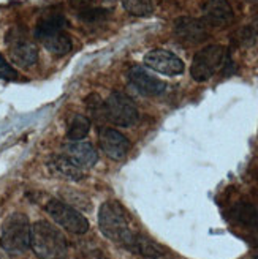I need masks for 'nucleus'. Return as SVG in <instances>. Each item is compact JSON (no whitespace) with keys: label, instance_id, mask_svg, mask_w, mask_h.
<instances>
[{"label":"nucleus","instance_id":"nucleus-19","mask_svg":"<svg viewBox=\"0 0 258 259\" xmlns=\"http://www.w3.org/2000/svg\"><path fill=\"white\" fill-rule=\"evenodd\" d=\"M86 108L89 111V117L94 120L95 125H101L106 122V111H105V101H103L97 94H90L86 98ZM89 119V120H90Z\"/></svg>","mask_w":258,"mask_h":259},{"label":"nucleus","instance_id":"nucleus-14","mask_svg":"<svg viewBox=\"0 0 258 259\" xmlns=\"http://www.w3.org/2000/svg\"><path fill=\"white\" fill-rule=\"evenodd\" d=\"M48 169L59 179L70 180V182H78L84 177L83 167L75 164L67 155H53L48 160Z\"/></svg>","mask_w":258,"mask_h":259},{"label":"nucleus","instance_id":"nucleus-10","mask_svg":"<svg viewBox=\"0 0 258 259\" xmlns=\"http://www.w3.org/2000/svg\"><path fill=\"white\" fill-rule=\"evenodd\" d=\"M146 67L166 74V76H176L184 71V62L180 60L176 54L166 49H152L144 56Z\"/></svg>","mask_w":258,"mask_h":259},{"label":"nucleus","instance_id":"nucleus-11","mask_svg":"<svg viewBox=\"0 0 258 259\" xmlns=\"http://www.w3.org/2000/svg\"><path fill=\"white\" fill-rule=\"evenodd\" d=\"M128 81L138 90L139 94L148 95V97H157L162 95L166 89V84L160 81L159 77L151 74L143 67H132L128 70Z\"/></svg>","mask_w":258,"mask_h":259},{"label":"nucleus","instance_id":"nucleus-6","mask_svg":"<svg viewBox=\"0 0 258 259\" xmlns=\"http://www.w3.org/2000/svg\"><path fill=\"white\" fill-rule=\"evenodd\" d=\"M7 49L11 62L22 68H29L38 60L36 45L24 29L15 27L7 33Z\"/></svg>","mask_w":258,"mask_h":259},{"label":"nucleus","instance_id":"nucleus-15","mask_svg":"<svg viewBox=\"0 0 258 259\" xmlns=\"http://www.w3.org/2000/svg\"><path fill=\"white\" fill-rule=\"evenodd\" d=\"M65 155L75 164L83 167V169L92 167L98 160V155L94 146L90 142H83V141H71L70 144H67Z\"/></svg>","mask_w":258,"mask_h":259},{"label":"nucleus","instance_id":"nucleus-1","mask_svg":"<svg viewBox=\"0 0 258 259\" xmlns=\"http://www.w3.org/2000/svg\"><path fill=\"white\" fill-rule=\"evenodd\" d=\"M98 228L108 240L128 250L136 232L130 228L124 207L116 201L103 202L98 210Z\"/></svg>","mask_w":258,"mask_h":259},{"label":"nucleus","instance_id":"nucleus-12","mask_svg":"<svg viewBox=\"0 0 258 259\" xmlns=\"http://www.w3.org/2000/svg\"><path fill=\"white\" fill-rule=\"evenodd\" d=\"M174 35L182 43L189 45H198L209 36L206 24L190 16H182L174 22Z\"/></svg>","mask_w":258,"mask_h":259},{"label":"nucleus","instance_id":"nucleus-3","mask_svg":"<svg viewBox=\"0 0 258 259\" xmlns=\"http://www.w3.org/2000/svg\"><path fill=\"white\" fill-rule=\"evenodd\" d=\"M30 248L40 259H65L68 242L54 225L40 220L32 225Z\"/></svg>","mask_w":258,"mask_h":259},{"label":"nucleus","instance_id":"nucleus-2","mask_svg":"<svg viewBox=\"0 0 258 259\" xmlns=\"http://www.w3.org/2000/svg\"><path fill=\"white\" fill-rule=\"evenodd\" d=\"M67 21L60 13L49 11L38 19L35 27V38L40 41L49 53L63 56L71 51L73 40L65 32Z\"/></svg>","mask_w":258,"mask_h":259},{"label":"nucleus","instance_id":"nucleus-4","mask_svg":"<svg viewBox=\"0 0 258 259\" xmlns=\"http://www.w3.org/2000/svg\"><path fill=\"white\" fill-rule=\"evenodd\" d=\"M30 232L32 225L27 215L15 212L5 218L0 231V245L5 253L11 256L24 254L30 248Z\"/></svg>","mask_w":258,"mask_h":259},{"label":"nucleus","instance_id":"nucleus-7","mask_svg":"<svg viewBox=\"0 0 258 259\" xmlns=\"http://www.w3.org/2000/svg\"><path fill=\"white\" fill-rule=\"evenodd\" d=\"M45 209L48 215L53 218L60 228L71 232V234H86L89 231L87 218L67 202L59 201V199H51L46 204Z\"/></svg>","mask_w":258,"mask_h":259},{"label":"nucleus","instance_id":"nucleus-23","mask_svg":"<svg viewBox=\"0 0 258 259\" xmlns=\"http://www.w3.org/2000/svg\"><path fill=\"white\" fill-rule=\"evenodd\" d=\"M144 259H163V257H144Z\"/></svg>","mask_w":258,"mask_h":259},{"label":"nucleus","instance_id":"nucleus-21","mask_svg":"<svg viewBox=\"0 0 258 259\" xmlns=\"http://www.w3.org/2000/svg\"><path fill=\"white\" fill-rule=\"evenodd\" d=\"M16 77H18L16 70L13 67H10L8 62L2 57V54H0V79L11 81V79H16Z\"/></svg>","mask_w":258,"mask_h":259},{"label":"nucleus","instance_id":"nucleus-20","mask_svg":"<svg viewBox=\"0 0 258 259\" xmlns=\"http://www.w3.org/2000/svg\"><path fill=\"white\" fill-rule=\"evenodd\" d=\"M122 7L127 13L133 16H149L154 11V2L152 0H122Z\"/></svg>","mask_w":258,"mask_h":259},{"label":"nucleus","instance_id":"nucleus-17","mask_svg":"<svg viewBox=\"0 0 258 259\" xmlns=\"http://www.w3.org/2000/svg\"><path fill=\"white\" fill-rule=\"evenodd\" d=\"M128 251L139 254V256H144V257H162L163 256V248L160 245H157L148 236L139 234V232L135 234L133 242L130 243V247H128Z\"/></svg>","mask_w":258,"mask_h":259},{"label":"nucleus","instance_id":"nucleus-5","mask_svg":"<svg viewBox=\"0 0 258 259\" xmlns=\"http://www.w3.org/2000/svg\"><path fill=\"white\" fill-rule=\"evenodd\" d=\"M230 57L225 46L211 45L206 46L195 54L192 60L190 74L197 82H204L227 67Z\"/></svg>","mask_w":258,"mask_h":259},{"label":"nucleus","instance_id":"nucleus-18","mask_svg":"<svg viewBox=\"0 0 258 259\" xmlns=\"http://www.w3.org/2000/svg\"><path fill=\"white\" fill-rule=\"evenodd\" d=\"M90 130V120L87 115L76 114L68 122V130H67V138L70 141H83Z\"/></svg>","mask_w":258,"mask_h":259},{"label":"nucleus","instance_id":"nucleus-22","mask_svg":"<svg viewBox=\"0 0 258 259\" xmlns=\"http://www.w3.org/2000/svg\"><path fill=\"white\" fill-rule=\"evenodd\" d=\"M253 257H255V259H258V250L255 251V254H253Z\"/></svg>","mask_w":258,"mask_h":259},{"label":"nucleus","instance_id":"nucleus-13","mask_svg":"<svg viewBox=\"0 0 258 259\" xmlns=\"http://www.w3.org/2000/svg\"><path fill=\"white\" fill-rule=\"evenodd\" d=\"M203 19L212 27H227L235 21V11L228 0H208L203 8Z\"/></svg>","mask_w":258,"mask_h":259},{"label":"nucleus","instance_id":"nucleus-8","mask_svg":"<svg viewBox=\"0 0 258 259\" xmlns=\"http://www.w3.org/2000/svg\"><path fill=\"white\" fill-rule=\"evenodd\" d=\"M106 119L118 126H132L138 122V109L133 100L122 94L113 92L105 101Z\"/></svg>","mask_w":258,"mask_h":259},{"label":"nucleus","instance_id":"nucleus-16","mask_svg":"<svg viewBox=\"0 0 258 259\" xmlns=\"http://www.w3.org/2000/svg\"><path fill=\"white\" fill-rule=\"evenodd\" d=\"M230 218L236 225L249 228L250 232L258 228V209L250 202H236L230 210Z\"/></svg>","mask_w":258,"mask_h":259},{"label":"nucleus","instance_id":"nucleus-9","mask_svg":"<svg viewBox=\"0 0 258 259\" xmlns=\"http://www.w3.org/2000/svg\"><path fill=\"white\" fill-rule=\"evenodd\" d=\"M98 142L103 153L114 161L124 160L128 150H130V141H128V138L118 132V130H113L108 126H101L98 133Z\"/></svg>","mask_w":258,"mask_h":259}]
</instances>
